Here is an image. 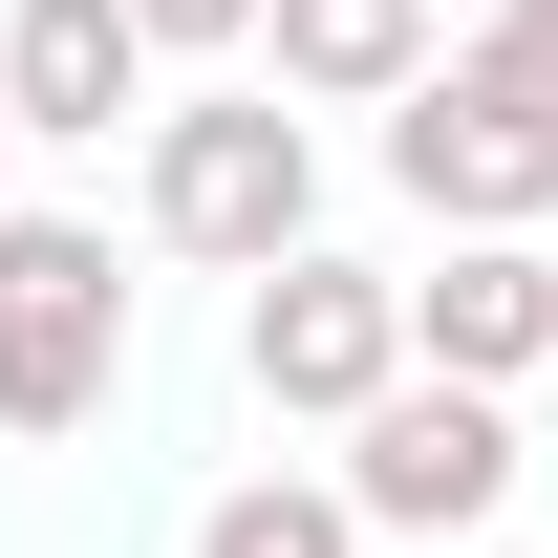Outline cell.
<instances>
[{"label":"cell","mask_w":558,"mask_h":558,"mask_svg":"<svg viewBox=\"0 0 558 558\" xmlns=\"http://www.w3.org/2000/svg\"><path fill=\"white\" fill-rule=\"evenodd\" d=\"M194 558H365V515H344V473H236L194 515Z\"/></svg>","instance_id":"cell-9"},{"label":"cell","mask_w":558,"mask_h":558,"mask_svg":"<svg viewBox=\"0 0 558 558\" xmlns=\"http://www.w3.org/2000/svg\"><path fill=\"white\" fill-rule=\"evenodd\" d=\"M473 44H515V65H537V86H558V0H494Z\"/></svg>","instance_id":"cell-11"},{"label":"cell","mask_w":558,"mask_h":558,"mask_svg":"<svg viewBox=\"0 0 558 558\" xmlns=\"http://www.w3.org/2000/svg\"><path fill=\"white\" fill-rule=\"evenodd\" d=\"M130 22H150V65H215V44H258L279 0H130Z\"/></svg>","instance_id":"cell-10"},{"label":"cell","mask_w":558,"mask_h":558,"mask_svg":"<svg viewBox=\"0 0 558 558\" xmlns=\"http://www.w3.org/2000/svg\"><path fill=\"white\" fill-rule=\"evenodd\" d=\"M130 215H150V258H215L236 301H258L279 258H323V130H301L279 86L150 108V172H130Z\"/></svg>","instance_id":"cell-1"},{"label":"cell","mask_w":558,"mask_h":558,"mask_svg":"<svg viewBox=\"0 0 558 558\" xmlns=\"http://www.w3.org/2000/svg\"><path fill=\"white\" fill-rule=\"evenodd\" d=\"M258 44H279V108H409V86L451 65L429 0H279Z\"/></svg>","instance_id":"cell-8"},{"label":"cell","mask_w":558,"mask_h":558,"mask_svg":"<svg viewBox=\"0 0 558 558\" xmlns=\"http://www.w3.org/2000/svg\"><path fill=\"white\" fill-rule=\"evenodd\" d=\"M409 365L515 409V365H558V258H537V236H451V258L409 279Z\"/></svg>","instance_id":"cell-7"},{"label":"cell","mask_w":558,"mask_h":558,"mask_svg":"<svg viewBox=\"0 0 558 558\" xmlns=\"http://www.w3.org/2000/svg\"><path fill=\"white\" fill-rule=\"evenodd\" d=\"M236 387L301 429H365L387 387H409V279H365V258H279L258 301H236Z\"/></svg>","instance_id":"cell-5"},{"label":"cell","mask_w":558,"mask_h":558,"mask_svg":"<svg viewBox=\"0 0 558 558\" xmlns=\"http://www.w3.org/2000/svg\"><path fill=\"white\" fill-rule=\"evenodd\" d=\"M494 558H515V537H494Z\"/></svg>","instance_id":"cell-13"},{"label":"cell","mask_w":558,"mask_h":558,"mask_svg":"<svg viewBox=\"0 0 558 558\" xmlns=\"http://www.w3.org/2000/svg\"><path fill=\"white\" fill-rule=\"evenodd\" d=\"M0 150H22V108H0Z\"/></svg>","instance_id":"cell-12"},{"label":"cell","mask_w":558,"mask_h":558,"mask_svg":"<svg viewBox=\"0 0 558 558\" xmlns=\"http://www.w3.org/2000/svg\"><path fill=\"white\" fill-rule=\"evenodd\" d=\"M0 108H22V150L150 130V22L130 0H0Z\"/></svg>","instance_id":"cell-6"},{"label":"cell","mask_w":558,"mask_h":558,"mask_svg":"<svg viewBox=\"0 0 558 558\" xmlns=\"http://www.w3.org/2000/svg\"><path fill=\"white\" fill-rule=\"evenodd\" d=\"M387 172H409L429 236H537L558 215V86L515 65V44H451V65L387 108Z\"/></svg>","instance_id":"cell-2"},{"label":"cell","mask_w":558,"mask_h":558,"mask_svg":"<svg viewBox=\"0 0 558 558\" xmlns=\"http://www.w3.org/2000/svg\"><path fill=\"white\" fill-rule=\"evenodd\" d=\"M515 473H537V451H515V409H494V387H429V365L344 429V515H365V537H451V558H494Z\"/></svg>","instance_id":"cell-4"},{"label":"cell","mask_w":558,"mask_h":558,"mask_svg":"<svg viewBox=\"0 0 558 558\" xmlns=\"http://www.w3.org/2000/svg\"><path fill=\"white\" fill-rule=\"evenodd\" d=\"M130 387V258H108V215H0V429L44 451V429H108Z\"/></svg>","instance_id":"cell-3"}]
</instances>
